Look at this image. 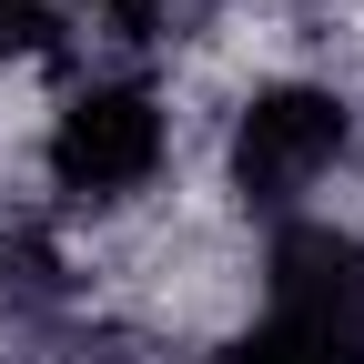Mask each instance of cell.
<instances>
[{
  "instance_id": "obj_1",
  "label": "cell",
  "mask_w": 364,
  "mask_h": 364,
  "mask_svg": "<svg viewBox=\"0 0 364 364\" xmlns=\"http://www.w3.org/2000/svg\"><path fill=\"white\" fill-rule=\"evenodd\" d=\"M182 162V102L162 71H71L31 122V182L61 223H122L142 213Z\"/></svg>"
},
{
  "instance_id": "obj_2",
  "label": "cell",
  "mask_w": 364,
  "mask_h": 364,
  "mask_svg": "<svg viewBox=\"0 0 364 364\" xmlns=\"http://www.w3.org/2000/svg\"><path fill=\"white\" fill-rule=\"evenodd\" d=\"M223 203L243 223H304L324 213V193L354 172V91L324 81V71H263L233 91V112H223Z\"/></svg>"
},
{
  "instance_id": "obj_3",
  "label": "cell",
  "mask_w": 364,
  "mask_h": 364,
  "mask_svg": "<svg viewBox=\"0 0 364 364\" xmlns=\"http://www.w3.org/2000/svg\"><path fill=\"white\" fill-rule=\"evenodd\" d=\"M81 51V0H0V81Z\"/></svg>"
},
{
  "instance_id": "obj_4",
  "label": "cell",
  "mask_w": 364,
  "mask_h": 364,
  "mask_svg": "<svg viewBox=\"0 0 364 364\" xmlns=\"http://www.w3.org/2000/svg\"><path fill=\"white\" fill-rule=\"evenodd\" d=\"M354 172H364V91H354Z\"/></svg>"
},
{
  "instance_id": "obj_5",
  "label": "cell",
  "mask_w": 364,
  "mask_h": 364,
  "mask_svg": "<svg viewBox=\"0 0 364 364\" xmlns=\"http://www.w3.org/2000/svg\"><path fill=\"white\" fill-rule=\"evenodd\" d=\"M213 11H223V0H213Z\"/></svg>"
}]
</instances>
